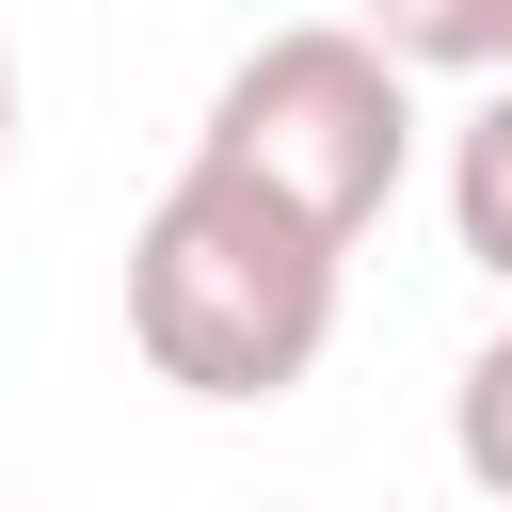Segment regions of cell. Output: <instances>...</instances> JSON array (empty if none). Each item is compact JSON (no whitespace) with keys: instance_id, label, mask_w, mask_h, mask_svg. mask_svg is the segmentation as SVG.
<instances>
[{"instance_id":"obj_4","label":"cell","mask_w":512,"mask_h":512,"mask_svg":"<svg viewBox=\"0 0 512 512\" xmlns=\"http://www.w3.org/2000/svg\"><path fill=\"white\" fill-rule=\"evenodd\" d=\"M448 240H464V256L512 288V80H496V96L448 128Z\"/></svg>"},{"instance_id":"obj_2","label":"cell","mask_w":512,"mask_h":512,"mask_svg":"<svg viewBox=\"0 0 512 512\" xmlns=\"http://www.w3.org/2000/svg\"><path fill=\"white\" fill-rule=\"evenodd\" d=\"M192 160H208V176H240V192H272L304 240H336V256H352V240L384 224L400 160H416V80H400L352 16H320V32H256V48L224 64V96H208Z\"/></svg>"},{"instance_id":"obj_6","label":"cell","mask_w":512,"mask_h":512,"mask_svg":"<svg viewBox=\"0 0 512 512\" xmlns=\"http://www.w3.org/2000/svg\"><path fill=\"white\" fill-rule=\"evenodd\" d=\"M0 144H16V64H0Z\"/></svg>"},{"instance_id":"obj_5","label":"cell","mask_w":512,"mask_h":512,"mask_svg":"<svg viewBox=\"0 0 512 512\" xmlns=\"http://www.w3.org/2000/svg\"><path fill=\"white\" fill-rule=\"evenodd\" d=\"M448 448H464V480L512 512V320L464 352V384H448Z\"/></svg>"},{"instance_id":"obj_3","label":"cell","mask_w":512,"mask_h":512,"mask_svg":"<svg viewBox=\"0 0 512 512\" xmlns=\"http://www.w3.org/2000/svg\"><path fill=\"white\" fill-rule=\"evenodd\" d=\"M352 32L400 80H512V0H368Z\"/></svg>"},{"instance_id":"obj_1","label":"cell","mask_w":512,"mask_h":512,"mask_svg":"<svg viewBox=\"0 0 512 512\" xmlns=\"http://www.w3.org/2000/svg\"><path fill=\"white\" fill-rule=\"evenodd\" d=\"M128 336L176 400H288L336 336V240H304L240 176H176L128 240Z\"/></svg>"}]
</instances>
